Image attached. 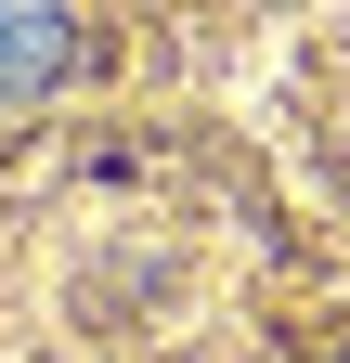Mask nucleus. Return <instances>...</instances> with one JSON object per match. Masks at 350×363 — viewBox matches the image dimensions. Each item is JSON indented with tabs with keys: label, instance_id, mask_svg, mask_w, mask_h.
I'll return each instance as SVG.
<instances>
[{
	"label": "nucleus",
	"instance_id": "f257e3e1",
	"mask_svg": "<svg viewBox=\"0 0 350 363\" xmlns=\"http://www.w3.org/2000/svg\"><path fill=\"white\" fill-rule=\"evenodd\" d=\"M65 65V0H0V91Z\"/></svg>",
	"mask_w": 350,
	"mask_h": 363
}]
</instances>
